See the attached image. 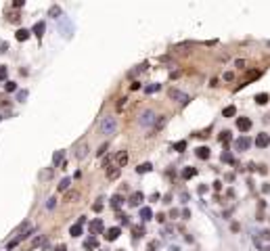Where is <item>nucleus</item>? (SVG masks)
<instances>
[{"label": "nucleus", "mask_w": 270, "mask_h": 251, "mask_svg": "<svg viewBox=\"0 0 270 251\" xmlns=\"http://www.w3.org/2000/svg\"><path fill=\"white\" fill-rule=\"evenodd\" d=\"M195 174H197V170H195V168H184V170H182V178H186V180H189V178H193Z\"/></svg>", "instance_id": "23"}, {"label": "nucleus", "mask_w": 270, "mask_h": 251, "mask_svg": "<svg viewBox=\"0 0 270 251\" xmlns=\"http://www.w3.org/2000/svg\"><path fill=\"white\" fill-rule=\"evenodd\" d=\"M197 157L199 159H210V149L207 147H199L197 149Z\"/></svg>", "instance_id": "15"}, {"label": "nucleus", "mask_w": 270, "mask_h": 251, "mask_svg": "<svg viewBox=\"0 0 270 251\" xmlns=\"http://www.w3.org/2000/svg\"><path fill=\"white\" fill-rule=\"evenodd\" d=\"M84 222H86V220H84V216H82V218H80V220H78V222H76V224H73L71 228H69V234H71V237H82V230H84Z\"/></svg>", "instance_id": "3"}, {"label": "nucleus", "mask_w": 270, "mask_h": 251, "mask_svg": "<svg viewBox=\"0 0 270 251\" xmlns=\"http://www.w3.org/2000/svg\"><path fill=\"white\" fill-rule=\"evenodd\" d=\"M157 90H161V86H159V84H151V86H147V88H145V92H147V94H151V92H157Z\"/></svg>", "instance_id": "28"}, {"label": "nucleus", "mask_w": 270, "mask_h": 251, "mask_svg": "<svg viewBox=\"0 0 270 251\" xmlns=\"http://www.w3.org/2000/svg\"><path fill=\"white\" fill-rule=\"evenodd\" d=\"M13 90H17V84L15 82H6V92H13Z\"/></svg>", "instance_id": "38"}, {"label": "nucleus", "mask_w": 270, "mask_h": 251, "mask_svg": "<svg viewBox=\"0 0 270 251\" xmlns=\"http://www.w3.org/2000/svg\"><path fill=\"white\" fill-rule=\"evenodd\" d=\"M6 76H9V69L4 65H0V80H6Z\"/></svg>", "instance_id": "35"}, {"label": "nucleus", "mask_w": 270, "mask_h": 251, "mask_svg": "<svg viewBox=\"0 0 270 251\" xmlns=\"http://www.w3.org/2000/svg\"><path fill=\"white\" fill-rule=\"evenodd\" d=\"M130 88H132V90H138V88H140V84H138V82H132V84H130Z\"/></svg>", "instance_id": "47"}, {"label": "nucleus", "mask_w": 270, "mask_h": 251, "mask_svg": "<svg viewBox=\"0 0 270 251\" xmlns=\"http://www.w3.org/2000/svg\"><path fill=\"white\" fill-rule=\"evenodd\" d=\"M228 138H230V132H222V134H220V140H222V142H226Z\"/></svg>", "instance_id": "39"}, {"label": "nucleus", "mask_w": 270, "mask_h": 251, "mask_svg": "<svg viewBox=\"0 0 270 251\" xmlns=\"http://www.w3.org/2000/svg\"><path fill=\"white\" fill-rule=\"evenodd\" d=\"M249 147H251V140L247 138V136H241V138L235 140V149H237V151H247Z\"/></svg>", "instance_id": "4"}, {"label": "nucleus", "mask_w": 270, "mask_h": 251, "mask_svg": "<svg viewBox=\"0 0 270 251\" xmlns=\"http://www.w3.org/2000/svg\"><path fill=\"white\" fill-rule=\"evenodd\" d=\"M132 230H134V239H140V237L145 234V228H143V226H134Z\"/></svg>", "instance_id": "25"}, {"label": "nucleus", "mask_w": 270, "mask_h": 251, "mask_svg": "<svg viewBox=\"0 0 270 251\" xmlns=\"http://www.w3.org/2000/svg\"><path fill=\"white\" fill-rule=\"evenodd\" d=\"M92 209H94V211H101V209H103V205H101V203H94V205H92Z\"/></svg>", "instance_id": "46"}, {"label": "nucleus", "mask_w": 270, "mask_h": 251, "mask_svg": "<svg viewBox=\"0 0 270 251\" xmlns=\"http://www.w3.org/2000/svg\"><path fill=\"white\" fill-rule=\"evenodd\" d=\"M120 251H122V249H120Z\"/></svg>", "instance_id": "54"}, {"label": "nucleus", "mask_w": 270, "mask_h": 251, "mask_svg": "<svg viewBox=\"0 0 270 251\" xmlns=\"http://www.w3.org/2000/svg\"><path fill=\"white\" fill-rule=\"evenodd\" d=\"M120 234H122V230H120L117 226H113V228H109V230L105 232V239H107V241H115Z\"/></svg>", "instance_id": "7"}, {"label": "nucleus", "mask_w": 270, "mask_h": 251, "mask_svg": "<svg viewBox=\"0 0 270 251\" xmlns=\"http://www.w3.org/2000/svg\"><path fill=\"white\" fill-rule=\"evenodd\" d=\"M128 163V153L126 151H120L117 153V168H124Z\"/></svg>", "instance_id": "10"}, {"label": "nucleus", "mask_w": 270, "mask_h": 251, "mask_svg": "<svg viewBox=\"0 0 270 251\" xmlns=\"http://www.w3.org/2000/svg\"><path fill=\"white\" fill-rule=\"evenodd\" d=\"M168 94H170V99H180V101H182V96H184V94H180V90H176V88H172Z\"/></svg>", "instance_id": "29"}, {"label": "nucleus", "mask_w": 270, "mask_h": 251, "mask_svg": "<svg viewBox=\"0 0 270 251\" xmlns=\"http://www.w3.org/2000/svg\"><path fill=\"white\" fill-rule=\"evenodd\" d=\"M103 220H94V222H90V232H92V237L94 234H99V232H103Z\"/></svg>", "instance_id": "6"}, {"label": "nucleus", "mask_w": 270, "mask_h": 251, "mask_svg": "<svg viewBox=\"0 0 270 251\" xmlns=\"http://www.w3.org/2000/svg\"><path fill=\"white\" fill-rule=\"evenodd\" d=\"M48 15H50L53 19H57V17L61 15V9H59V6H50V11H48Z\"/></svg>", "instance_id": "31"}, {"label": "nucleus", "mask_w": 270, "mask_h": 251, "mask_svg": "<svg viewBox=\"0 0 270 251\" xmlns=\"http://www.w3.org/2000/svg\"><path fill=\"white\" fill-rule=\"evenodd\" d=\"M99 128H101V132L105 134V136H111V134H115V128H117V122H115V117H103V122L99 124Z\"/></svg>", "instance_id": "1"}, {"label": "nucleus", "mask_w": 270, "mask_h": 251, "mask_svg": "<svg viewBox=\"0 0 270 251\" xmlns=\"http://www.w3.org/2000/svg\"><path fill=\"white\" fill-rule=\"evenodd\" d=\"M122 203H124V199H122L120 195H113V197H111V207H113V209H120Z\"/></svg>", "instance_id": "13"}, {"label": "nucleus", "mask_w": 270, "mask_h": 251, "mask_svg": "<svg viewBox=\"0 0 270 251\" xmlns=\"http://www.w3.org/2000/svg\"><path fill=\"white\" fill-rule=\"evenodd\" d=\"M151 170H153V165H151V163H140V165L136 168V172H138V174H147V172H151Z\"/></svg>", "instance_id": "22"}, {"label": "nucleus", "mask_w": 270, "mask_h": 251, "mask_svg": "<svg viewBox=\"0 0 270 251\" xmlns=\"http://www.w3.org/2000/svg\"><path fill=\"white\" fill-rule=\"evenodd\" d=\"M63 155H65L63 151H57V153H55V157H53V163H55V165H59V163L63 161Z\"/></svg>", "instance_id": "26"}, {"label": "nucleus", "mask_w": 270, "mask_h": 251, "mask_svg": "<svg viewBox=\"0 0 270 251\" xmlns=\"http://www.w3.org/2000/svg\"><path fill=\"white\" fill-rule=\"evenodd\" d=\"M233 78H235L233 71H226V73H224V80H226V82H233Z\"/></svg>", "instance_id": "41"}, {"label": "nucleus", "mask_w": 270, "mask_h": 251, "mask_svg": "<svg viewBox=\"0 0 270 251\" xmlns=\"http://www.w3.org/2000/svg\"><path fill=\"white\" fill-rule=\"evenodd\" d=\"M237 128H239L241 132H249L251 119H249V117H239V119H237Z\"/></svg>", "instance_id": "5"}, {"label": "nucleus", "mask_w": 270, "mask_h": 251, "mask_svg": "<svg viewBox=\"0 0 270 251\" xmlns=\"http://www.w3.org/2000/svg\"><path fill=\"white\" fill-rule=\"evenodd\" d=\"M57 251H67V247H65V245H59V247H57Z\"/></svg>", "instance_id": "51"}, {"label": "nucleus", "mask_w": 270, "mask_h": 251, "mask_svg": "<svg viewBox=\"0 0 270 251\" xmlns=\"http://www.w3.org/2000/svg\"><path fill=\"white\" fill-rule=\"evenodd\" d=\"M166 122H168V117H166V115H161L159 119H157V132H159V130L166 126Z\"/></svg>", "instance_id": "32"}, {"label": "nucleus", "mask_w": 270, "mask_h": 251, "mask_svg": "<svg viewBox=\"0 0 270 251\" xmlns=\"http://www.w3.org/2000/svg\"><path fill=\"white\" fill-rule=\"evenodd\" d=\"M256 78H260V71H251V73H247V82H251V80H256Z\"/></svg>", "instance_id": "37"}, {"label": "nucleus", "mask_w": 270, "mask_h": 251, "mask_svg": "<svg viewBox=\"0 0 270 251\" xmlns=\"http://www.w3.org/2000/svg\"><path fill=\"white\" fill-rule=\"evenodd\" d=\"M174 149H176L178 153H182V151L186 149V142H184V140H180V142H176V145H174Z\"/></svg>", "instance_id": "33"}, {"label": "nucleus", "mask_w": 270, "mask_h": 251, "mask_svg": "<svg viewBox=\"0 0 270 251\" xmlns=\"http://www.w3.org/2000/svg\"><path fill=\"white\" fill-rule=\"evenodd\" d=\"M220 188H222V182L216 180V182H214V191H220Z\"/></svg>", "instance_id": "48"}, {"label": "nucleus", "mask_w": 270, "mask_h": 251, "mask_svg": "<svg viewBox=\"0 0 270 251\" xmlns=\"http://www.w3.org/2000/svg\"><path fill=\"white\" fill-rule=\"evenodd\" d=\"M268 46H270V42H268Z\"/></svg>", "instance_id": "52"}, {"label": "nucleus", "mask_w": 270, "mask_h": 251, "mask_svg": "<svg viewBox=\"0 0 270 251\" xmlns=\"http://www.w3.org/2000/svg\"><path fill=\"white\" fill-rule=\"evenodd\" d=\"M157 249V243L153 241V243H149V247H147V251H155Z\"/></svg>", "instance_id": "43"}, {"label": "nucleus", "mask_w": 270, "mask_h": 251, "mask_svg": "<svg viewBox=\"0 0 270 251\" xmlns=\"http://www.w3.org/2000/svg\"><path fill=\"white\" fill-rule=\"evenodd\" d=\"M256 145L260 147V149H266L268 145H270V138L266 134H258V138H256Z\"/></svg>", "instance_id": "9"}, {"label": "nucleus", "mask_w": 270, "mask_h": 251, "mask_svg": "<svg viewBox=\"0 0 270 251\" xmlns=\"http://www.w3.org/2000/svg\"><path fill=\"white\" fill-rule=\"evenodd\" d=\"M126 103H128V99H120V103H117V111H122V109L126 107Z\"/></svg>", "instance_id": "40"}, {"label": "nucleus", "mask_w": 270, "mask_h": 251, "mask_svg": "<svg viewBox=\"0 0 270 251\" xmlns=\"http://www.w3.org/2000/svg\"><path fill=\"white\" fill-rule=\"evenodd\" d=\"M0 53H6V44L4 42H0Z\"/></svg>", "instance_id": "50"}, {"label": "nucleus", "mask_w": 270, "mask_h": 251, "mask_svg": "<svg viewBox=\"0 0 270 251\" xmlns=\"http://www.w3.org/2000/svg\"><path fill=\"white\" fill-rule=\"evenodd\" d=\"M140 218H143L145 222H147V220H151V218H153V211H151V207H143V209H140Z\"/></svg>", "instance_id": "18"}, {"label": "nucleus", "mask_w": 270, "mask_h": 251, "mask_svg": "<svg viewBox=\"0 0 270 251\" xmlns=\"http://www.w3.org/2000/svg\"><path fill=\"white\" fill-rule=\"evenodd\" d=\"M96 245H99V243H96V237H90V239L84 241V247H86L88 251H90V249H96Z\"/></svg>", "instance_id": "16"}, {"label": "nucleus", "mask_w": 270, "mask_h": 251, "mask_svg": "<svg viewBox=\"0 0 270 251\" xmlns=\"http://www.w3.org/2000/svg\"><path fill=\"white\" fill-rule=\"evenodd\" d=\"M222 159H224V161H233V157H230V153H224V155H222Z\"/></svg>", "instance_id": "44"}, {"label": "nucleus", "mask_w": 270, "mask_h": 251, "mask_svg": "<svg viewBox=\"0 0 270 251\" xmlns=\"http://www.w3.org/2000/svg\"><path fill=\"white\" fill-rule=\"evenodd\" d=\"M235 113H237V109H235V105H228L226 109H224V111H222V115H224V117H233V115H235Z\"/></svg>", "instance_id": "20"}, {"label": "nucleus", "mask_w": 270, "mask_h": 251, "mask_svg": "<svg viewBox=\"0 0 270 251\" xmlns=\"http://www.w3.org/2000/svg\"><path fill=\"white\" fill-rule=\"evenodd\" d=\"M86 153H88V147H86V142H82V145L78 147V151H76V157H78V159H84Z\"/></svg>", "instance_id": "14"}, {"label": "nucleus", "mask_w": 270, "mask_h": 251, "mask_svg": "<svg viewBox=\"0 0 270 251\" xmlns=\"http://www.w3.org/2000/svg\"><path fill=\"white\" fill-rule=\"evenodd\" d=\"M0 119H2V117H0Z\"/></svg>", "instance_id": "53"}, {"label": "nucleus", "mask_w": 270, "mask_h": 251, "mask_svg": "<svg viewBox=\"0 0 270 251\" xmlns=\"http://www.w3.org/2000/svg\"><path fill=\"white\" fill-rule=\"evenodd\" d=\"M65 27H67V34L71 36V32H73V25H71V21L69 19H65V21H61V25H59V29L61 32H65Z\"/></svg>", "instance_id": "12"}, {"label": "nucleus", "mask_w": 270, "mask_h": 251, "mask_svg": "<svg viewBox=\"0 0 270 251\" xmlns=\"http://www.w3.org/2000/svg\"><path fill=\"white\" fill-rule=\"evenodd\" d=\"M203 193H207V186H205V184H201V186H199V195H203Z\"/></svg>", "instance_id": "45"}, {"label": "nucleus", "mask_w": 270, "mask_h": 251, "mask_svg": "<svg viewBox=\"0 0 270 251\" xmlns=\"http://www.w3.org/2000/svg\"><path fill=\"white\" fill-rule=\"evenodd\" d=\"M260 234H262L264 239H268V241H270V230H264V232H260Z\"/></svg>", "instance_id": "49"}, {"label": "nucleus", "mask_w": 270, "mask_h": 251, "mask_svg": "<svg viewBox=\"0 0 270 251\" xmlns=\"http://www.w3.org/2000/svg\"><path fill=\"white\" fill-rule=\"evenodd\" d=\"M55 205H57V199H55V197H50V199L46 201V209H55Z\"/></svg>", "instance_id": "34"}, {"label": "nucleus", "mask_w": 270, "mask_h": 251, "mask_svg": "<svg viewBox=\"0 0 270 251\" xmlns=\"http://www.w3.org/2000/svg\"><path fill=\"white\" fill-rule=\"evenodd\" d=\"M107 178H109V180H115V178H120V168L115 165L113 170H109V172H107Z\"/></svg>", "instance_id": "24"}, {"label": "nucleus", "mask_w": 270, "mask_h": 251, "mask_svg": "<svg viewBox=\"0 0 270 251\" xmlns=\"http://www.w3.org/2000/svg\"><path fill=\"white\" fill-rule=\"evenodd\" d=\"M107 147H109V145H107V142H105V145H103V147H101V149H99V151H96V155H105V151H107Z\"/></svg>", "instance_id": "42"}, {"label": "nucleus", "mask_w": 270, "mask_h": 251, "mask_svg": "<svg viewBox=\"0 0 270 251\" xmlns=\"http://www.w3.org/2000/svg\"><path fill=\"white\" fill-rule=\"evenodd\" d=\"M78 195H80L78 191H71V193H67V197H65V201H69V203H73V201L78 199Z\"/></svg>", "instance_id": "30"}, {"label": "nucleus", "mask_w": 270, "mask_h": 251, "mask_svg": "<svg viewBox=\"0 0 270 251\" xmlns=\"http://www.w3.org/2000/svg\"><path fill=\"white\" fill-rule=\"evenodd\" d=\"M69 182H71L69 178H63V180L59 182V191H67V188H69Z\"/></svg>", "instance_id": "27"}, {"label": "nucleus", "mask_w": 270, "mask_h": 251, "mask_svg": "<svg viewBox=\"0 0 270 251\" xmlns=\"http://www.w3.org/2000/svg\"><path fill=\"white\" fill-rule=\"evenodd\" d=\"M256 103H258V105H266V103H268V94H266V92L256 94Z\"/></svg>", "instance_id": "21"}, {"label": "nucleus", "mask_w": 270, "mask_h": 251, "mask_svg": "<svg viewBox=\"0 0 270 251\" xmlns=\"http://www.w3.org/2000/svg\"><path fill=\"white\" fill-rule=\"evenodd\" d=\"M15 36H17V40H19V42H25V40L30 38V32H27V29H17V34H15Z\"/></svg>", "instance_id": "17"}, {"label": "nucleus", "mask_w": 270, "mask_h": 251, "mask_svg": "<svg viewBox=\"0 0 270 251\" xmlns=\"http://www.w3.org/2000/svg\"><path fill=\"white\" fill-rule=\"evenodd\" d=\"M130 205H132V207H138V205L143 203V193L140 191H136V193H134L132 197H130V201H128Z\"/></svg>", "instance_id": "8"}, {"label": "nucleus", "mask_w": 270, "mask_h": 251, "mask_svg": "<svg viewBox=\"0 0 270 251\" xmlns=\"http://www.w3.org/2000/svg\"><path fill=\"white\" fill-rule=\"evenodd\" d=\"M140 126H153L155 124V113L151 111V109H147V111H143L140 113Z\"/></svg>", "instance_id": "2"}, {"label": "nucleus", "mask_w": 270, "mask_h": 251, "mask_svg": "<svg viewBox=\"0 0 270 251\" xmlns=\"http://www.w3.org/2000/svg\"><path fill=\"white\" fill-rule=\"evenodd\" d=\"M44 27H46V25H44V21H38V23L34 25V34H36V38H42V36H44Z\"/></svg>", "instance_id": "11"}, {"label": "nucleus", "mask_w": 270, "mask_h": 251, "mask_svg": "<svg viewBox=\"0 0 270 251\" xmlns=\"http://www.w3.org/2000/svg\"><path fill=\"white\" fill-rule=\"evenodd\" d=\"M42 243H44V234H38V237L30 243V249H36V247H40Z\"/></svg>", "instance_id": "19"}, {"label": "nucleus", "mask_w": 270, "mask_h": 251, "mask_svg": "<svg viewBox=\"0 0 270 251\" xmlns=\"http://www.w3.org/2000/svg\"><path fill=\"white\" fill-rule=\"evenodd\" d=\"M25 99H27V90H21V92L17 94V101H19V103H23Z\"/></svg>", "instance_id": "36"}]
</instances>
